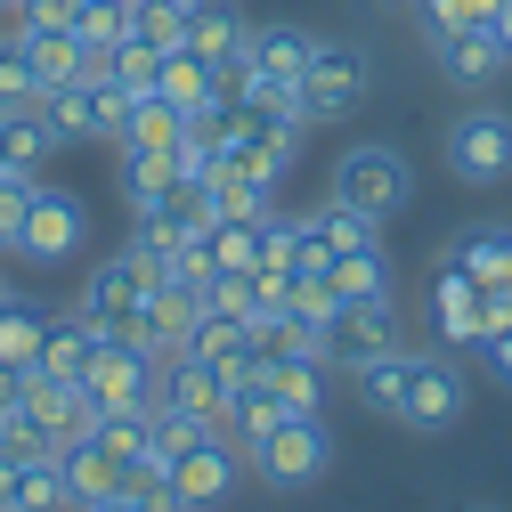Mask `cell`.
Listing matches in <instances>:
<instances>
[{
	"instance_id": "obj_1",
	"label": "cell",
	"mask_w": 512,
	"mask_h": 512,
	"mask_svg": "<svg viewBox=\"0 0 512 512\" xmlns=\"http://www.w3.org/2000/svg\"><path fill=\"white\" fill-rule=\"evenodd\" d=\"M366 49H350V41H317L309 49V66H301V82H293V114L309 122V131H326V122H350L358 106H366Z\"/></svg>"
},
{
	"instance_id": "obj_2",
	"label": "cell",
	"mask_w": 512,
	"mask_h": 512,
	"mask_svg": "<svg viewBox=\"0 0 512 512\" xmlns=\"http://www.w3.org/2000/svg\"><path fill=\"white\" fill-rule=\"evenodd\" d=\"M407 196H415V171H407L399 147H350L334 163V204H350L366 220H399Z\"/></svg>"
},
{
	"instance_id": "obj_3",
	"label": "cell",
	"mask_w": 512,
	"mask_h": 512,
	"mask_svg": "<svg viewBox=\"0 0 512 512\" xmlns=\"http://www.w3.org/2000/svg\"><path fill=\"white\" fill-rule=\"evenodd\" d=\"M82 236H90V204L74 196V187H33V212H25V228H17V261H33V269H66L74 252H82Z\"/></svg>"
},
{
	"instance_id": "obj_4",
	"label": "cell",
	"mask_w": 512,
	"mask_h": 512,
	"mask_svg": "<svg viewBox=\"0 0 512 512\" xmlns=\"http://www.w3.org/2000/svg\"><path fill=\"white\" fill-rule=\"evenodd\" d=\"M447 171L464 187H496L512 179V114L504 106H464L447 122Z\"/></svg>"
},
{
	"instance_id": "obj_5",
	"label": "cell",
	"mask_w": 512,
	"mask_h": 512,
	"mask_svg": "<svg viewBox=\"0 0 512 512\" xmlns=\"http://www.w3.org/2000/svg\"><path fill=\"white\" fill-rule=\"evenodd\" d=\"M252 464H261L269 488H309V480L334 472V431L317 423V415H285L261 447H252Z\"/></svg>"
},
{
	"instance_id": "obj_6",
	"label": "cell",
	"mask_w": 512,
	"mask_h": 512,
	"mask_svg": "<svg viewBox=\"0 0 512 512\" xmlns=\"http://www.w3.org/2000/svg\"><path fill=\"white\" fill-rule=\"evenodd\" d=\"M147 285H155V269L139 261L131 244H122V252H106V261H98V269L82 277V301H74V309L90 317V326H98L106 342H122V326H131V309L147 301Z\"/></svg>"
},
{
	"instance_id": "obj_7",
	"label": "cell",
	"mask_w": 512,
	"mask_h": 512,
	"mask_svg": "<svg viewBox=\"0 0 512 512\" xmlns=\"http://www.w3.org/2000/svg\"><path fill=\"white\" fill-rule=\"evenodd\" d=\"M155 374H163V358H147L131 342H98L82 391L98 399V415H155Z\"/></svg>"
},
{
	"instance_id": "obj_8",
	"label": "cell",
	"mask_w": 512,
	"mask_h": 512,
	"mask_svg": "<svg viewBox=\"0 0 512 512\" xmlns=\"http://www.w3.org/2000/svg\"><path fill=\"white\" fill-rule=\"evenodd\" d=\"M228 374H236V366H212V358H196V350H171L163 374H155V407H179V415H196V423L220 431V415H228Z\"/></svg>"
},
{
	"instance_id": "obj_9",
	"label": "cell",
	"mask_w": 512,
	"mask_h": 512,
	"mask_svg": "<svg viewBox=\"0 0 512 512\" xmlns=\"http://www.w3.org/2000/svg\"><path fill=\"white\" fill-rule=\"evenodd\" d=\"M228 488H236V447L220 439V431H196L171 456V496H179V512H212V504H228Z\"/></svg>"
},
{
	"instance_id": "obj_10",
	"label": "cell",
	"mask_w": 512,
	"mask_h": 512,
	"mask_svg": "<svg viewBox=\"0 0 512 512\" xmlns=\"http://www.w3.org/2000/svg\"><path fill=\"white\" fill-rule=\"evenodd\" d=\"M431 317H439V342L480 350V342H488V285H480L464 261H439V269H431Z\"/></svg>"
},
{
	"instance_id": "obj_11",
	"label": "cell",
	"mask_w": 512,
	"mask_h": 512,
	"mask_svg": "<svg viewBox=\"0 0 512 512\" xmlns=\"http://www.w3.org/2000/svg\"><path fill=\"white\" fill-rule=\"evenodd\" d=\"M374 350H399V309H391V293H358V301H342L334 326H326V358L358 366V358H374Z\"/></svg>"
},
{
	"instance_id": "obj_12",
	"label": "cell",
	"mask_w": 512,
	"mask_h": 512,
	"mask_svg": "<svg viewBox=\"0 0 512 512\" xmlns=\"http://www.w3.org/2000/svg\"><path fill=\"white\" fill-rule=\"evenodd\" d=\"M431 57H439V74L456 90H488L512 66V49L496 41V25H447V33H431Z\"/></svg>"
},
{
	"instance_id": "obj_13",
	"label": "cell",
	"mask_w": 512,
	"mask_h": 512,
	"mask_svg": "<svg viewBox=\"0 0 512 512\" xmlns=\"http://www.w3.org/2000/svg\"><path fill=\"white\" fill-rule=\"evenodd\" d=\"M464 415V374L447 358H407V391H399V423L415 431H447Z\"/></svg>"
},
{
	"instance_id": "obj_14",
	"label": "cell",
	"mask_w": 512,
	"mask_h": 512,
	"mask_svg": "<svg viewBox=\"0 0 512 512\" xmlns=\"http://www.w3.org/2000/svg\"><path fill=\"white\" fill-rule=\"evenodd\" d=\"M179 196V147H122V204L131 220H155Z\"/></svg>"
},
{
	"instance_id": "obj_15",
	"label": "cell",
	"mask_w": 512,
	"mask_h": 512,
	"mask_svg": "<svg viewBox=\"0 0 512 512\" xmlns=\"http://www.w3.org/2000/svg\"><path fill=\"white\" fill-rule=\"evenodd\" d=\"M252 366H261V382L277 391V407L285 415H317L326 407V358H301V350H252Z\"/></svg>"
},
{
	"instance_id": "obj_16",
	"label": "cell",
	"mask_w": 512,
	"mask_h": 512,
	"mask_svg": "<svg viewBox=\"0 0 512 512\" xmlns=\"http://www.w3.org/2000/svg\"><path fill=\"white\" fill-rule=\"evenodd\" d=\"M0 512H74L57 456H33V464H9V456H0Z\"/></svg>"
},
{
	"instance_id": "obj_17",
	"label": "cell",
	"mask_w": 512,
	"mask_h": 512,
	"mask_svg": "<svg viewBox=\"0 0 512 512\" xmlns=\"http://www.w3.org/2000/svg\"><path fill=\"white\" fill-rule=\"evenodd\" d=\"M57 472H66V504H74V512H90V504L122 496V464L106 456L98 439H74V447H57Z\"/></svg>"
},
{
	"instance_id": "obj_18",
	"label": "cell",
	"mask_w": 512,
	"mask_h": 512,
	"mask_svg": "<svg viewBox=\"0 0 512 512\" xmlns=\"http://www.w3.org/2000/svg\"><path fill=\"white\" fill-rule=\"evenodd\" d=\"M57 147H66V139L49 131L41 98H33V106H0V171H41Z\"/></svg>"
},
{
	"instance_id": "obj_19",
	"label": "cell",
	"mask_w": 512,
	"mask_h": 512,
	"mask_svg": "<svg viewBox=\"0 0 512 512\" xmlns=\"http://www.w3.org/2000/svg\"><path fill=\"white\" fill-rule=\"evenodd\" d=\"M17 41H25V57H33V82H41V90H66V82L90 74V49H82L66 25H25Z\"/></svg>"
},
{
	"instance_id": "obj_20",
	"label": "cell",
	"mask_w": 512,
	"mask_h": 512,
	"mask_svg": "<svg viewBox=\"0 0 512 512\" xmlns=\"http://www.w3.org/2000/svg\"><path fill=\"white\" fill-rule=\"evenodd\" d=\"M98 342H106V334L74 309V317H57V326L41 334V358H33V366H41V374H57V382H82V374H90V358H98Z\"/></svg>"
},
{
	"instance_id": "obj_21",
	"label": "cell",
	"mask_w": 512,
	"mask_h": 512,
	"mask_svg": "<svg viewBox=\"0 0 512 512\" xmlns=\"http://www.w3.org/2000/svg\"><path fill=\"white\" fill-rule=\"evenodd\" d=\"M244 49H252V66H261L269 82H285V90H293V82H301V66H309V49H317V33H309V25H252V41H244Z\"/></svg>"
},
{
	"instance_id": "obj_22",
	"label": "cell",
	"mask_w": 512,
	"mask_h": 512,
	"mask_svg": "<svg viewBox=\"0 0 512 512\" xmlns=\"http://www.w3.org/2000/svg\"><path fill=\"white\" fill-rule=\"evenodd\" d=\"M204 196H212V220H269L277 212V187L269 179H244L236 163H212Z\"/></svg>"
},
{
	"instance_id": "obj_23",
	"label": "cell",
	"mask_w": 512,
	"mask_h": 512,
	"mask_svg": "<svg viewBox=\"0 0 512 512\" xmlns=\"http://www.w3.org/2000/svg\"><path fill=\"white\" fill-rule=\"evenodd\" d=\"M244 41H252V25H244L236 9H220V0H196V25H187V49H196L212 74L228 66V57H244Z\"/></svg>"
},
{
	"instance_id": "obj_24",
	"label": "cell",
	"mask_w": 512,
	"mask_h": 512,
	"mask_svg": "<svg viewBox=\"0 0 512 512\" xmlns=\"http://www.w3.org/2000/svg\"><path fill=\"white\" fill-rule=\"evenodd\" d=\"M187 350L212 358V366H244V358H252V326H244L236 309H204L196 334H187Z\"/></svg>"
},
{
	"instance_id": "obj_25",
	"label": "cell",
	"mask_w": 512,
	"mask_h": 512,
	"mask_svg": "<svg viewBox=\"0 0 512 512\" xmlns=\"http://www.w3.org/2000/svg\"><path fill=\"white\" fill-rule=\"evenodd\" d=\"M179 131H187V114L163 90H139L131 98V122H122V147H179Z\"/></svg>"
},
{
	"instance_id": "obj_26",
	"label": "cell",
	"mask_w": 512,
	"mask_h": 512,
	"mask_svg": "<svg viewBox=\"0 0 512 512\" xmlns=\"http://www.w3.org/2000/svg\"><path fill=\"white\" fill-rule=\"evenodd\" d=\"M407 358H415V350H374V358H358V366H350L358 399H366V407H382V415H399V391H407Z\"/></svg>"
},
{
	"instance_id": "obj_27",
	"label": "cell",
	"mask_w": 512,
	"mask_h": 512,
	"mask_svg": "<svg viewBox=\"0 0 512 512\" xmlns=\"http://www.w3.org/2000/svg\"><path fill=\"white\" fill-rule=\"evenodd\" d=\"M155 90H163V98H171V106L187 114V106H204V98L220 90V74L204 66L196 49H163V74H155Z\"/></svg>"
},
{
	"instance_id": "obj_28",
	"label": "cell",
	"mask_w": 512,
	"mask_h": 512,
	"mask_svg": "<svg viewBox=\"0 0 512 512\" xmlns=\"http://www.w3.org/2000/svg\"><path fill=\"white\" fill-rule=\"evenodd\" d=\"M187 25H196V0H131V33L155 49H187Z\"/></svg>"
},
{
	"instance_id": "obj_29",
	"label": "cell",
	"mask_w": 512,
	"mask_h": 512,
	"mask_svg": "<svg viewBox=\"0 0 512 512\" xmlns=\"http://www.w3.org/2000/svg\"><path fill=\"white\" fill-rule=\"evenodd\" d=\"M74 41L90 57L122 49V41H131V0H82V9H74Z\"/></svg>"
},
{
	"instance_id": "obj_30",
	"label": "cell",
	"mask_w": 512,
	"mask_h": 512,
	"mask_svg": "<svg viewBox=\"0 0 512 512\" xmlns=\"http://www.w3.org/2000/svg\"><path fill=\"white\" fill-rule=\"evenodd\" d=\"M41 334H49V317H41L33 301H9V293H0V358H9V366H33V358H41Z\"/></svg>"
},
{
	"instance_id": "obj_31",
	"label": "cell",
	"mask_w": 512,
	"mask_h": 512,
	"mask_svg": "<svg viewBox=\"0 0 512 512\" xmlns=\"http://www.w3.org/2000/svg\"><path fill=\"white\" fill-rule=\"evenodd\" d=\"M309 220L326 228L334 261H342V252H374V244H382V220H366V212H350V204H326V212H309Z\"/></svg>"
},
{
	"instance_id": "obj_32",
	"label": "cell",
	"mask_w": 512,
	"mask_h": 512,
	"mask_svg": "<svg viewBox=\"0 0 512 512\" xmlns=\"http://www.w3.org/2000/svg\"><path fill=\"white\" fill-rule=\"evenodd\" d=\"M285 309L301 317V326H334L342 285H334V277H285Z\"/></svg>"
},
{
	"instance_id": "obj_33",
	"label": "cell",
	"mask_w": 512,
	"mask_h": 512,
	"mask_svg": "<svg viewBox=\"0 0 512 512\" xmlns=\"http://www.w3.org/2000/svg\"><path fill=\"white\" fill-rule=\"evenodd\" d=\"M326 277L342 285V301H358V293H391V261H382V244H374V252H342Z\"/></svg>"
},
{
	"instance_id": "obj_34",
	"label": "cell",
	"mask_w": 512,
	"mask_h": 512,
	"mask_svg": "<svg viewBox=\"0 0 512 512\" xmlns=\"http://www.w3.org/2000/svg\"><path fill=\"white\" fill-rule=\"evenodd\" d=\"M33 187H41V171H0V252H17V228L33 212Z\"/></svg>"
},
{
	"instance_id": "obj_35",
	"label": "cell",
	"mask_w": 512,
	"mask_h": 512,
	"mask_svg": "<svg viewBox=\"0 0 512 512\" xmlns=\"http://www.w3.org/2000/svg\"><path fill=\"white\" fill-rule=\"evenodd\" d=\"M33 98H41V82H33L25 41H17V33H0V106H33Z\"/></svg>"
},
{
	"instance_id": "obj_36",
	"label": "cell",
	"mask_w": 512,
	"mask_h": 512,
	"mask_svg": "<svg viewBox=\"0 0 512 512\" xmlns=\"http://www.w3.org/2000/svg\"><path fill=\"white\" fill-rule=\"evenodd\" d=\"M293 236H301V220H285V212H269L261 220V277H293Z\"/></svg>"
},
{
	"instance_id": "obj_37",
	"label": "cell",
	"mask_w": 512,
	"mask_h": 512,
	"mask_svg": "<svg viewBox=\"0 0 512 512\" xmlns=\"http://www.w3.org/2000/svg\"><path fill=\"white\" fill-rule=\"evenodd\" d=\"M114 464H131V456H147V415H98V431H90Z\"/></svg>"
},
{
	"instance_id": "obj_38",
	"label": "cell",
	"mask_w": 512,
	"mask_h": 512,
	"mask_svg": "<svg viewBox=\"0 0 512 512\" xmlns=\"http://www.w3.org/2000/svg\"><path fill=\"white\" fill-rule=\"evenodd\" d=\"M74 9H82V0H25V25H66L74 33ZM17 25V33H25Z\"/></svg>"
},
{
	"instance_id": "obj_39",
	"label": "cell",
	"mask_w": 512,
	"mask_h": 512,
	"mask_svg": "<svg viewBox=\"0 0 512 512\" xmlns=\"http://www.w3.org/2000/svg\"><path fill=\"white\" fill-rule=\"evenodd\" d=\"M25 374H33V366H9V358H0V415L25 407Z\"/></svg>"
},
{
	"instance_id": "obj_40",
	"label": "cell",
	"mask_w": 512,
	"mask_h": 512,
	"mask_svg": "<svg viewBox=\"0 0 512 512\" xmlns=\"http://www.w3.org/2000/svg\"><path fill=\"white\" fill-rule=\"evenodd\" d=\"M480 358H488V374H496V382H512V326H504V334H488V342H480Z\"/></svg>"
},
{
	"instance_id": "obj_41",
	"label": "cell",
	"mask_w": 512,
	"mask_h": 512,
	"mask_svg": "<svg viewBox=\"0 0 512 512\" xmlns=\"http://www.w3.org/2000/svg\"><path fill=\"white\" fill-rule=\"evenodd\" d=\"M415 9H423V25H431V33H447V25H464V0H415Z\"/></svg>"
},
{
	"instance_id": "obj_42",
	"label": "cell",
	"mask_w": 512,
	"mask_h": 512,
	"mask_svg": "<svg viewBox=\"0 0 512 512\" xmlns=\"http://www.w3.org/2000/svg\"><path fill=\"white\" fill-rule=\"evenodd\" d=\"M488 285H496V293H512V228H504V244H496V269H488Z\"/></svg>"
},
{
	"instance_id": "obj_43",
	"label": "cell",
	"mask_w": 512,
	"mask_h": 512,
	"mask_svg": "<svg viewBox=\"0 0 512 512\" xmlns=\"http://www.w3.org/2000/svg\"><path fill=\"white\" fill-rule=\"evenodd\" d=\"M90 512H179V504H139V496H106V504H90Z\"/></svg>"
},
{
	"instance_id": "obj_44",
	"label": "cell",
	"mask_w": 512,
	"mask_h": 512,
	"mask_svg": "<svg viewBox=\"0 0 512 512\" xmlns=\"http://www.w3.org/2000/svg\"><path fill=\"white\" fill-rule=\"evenodd\" d=\"M464 25H496V0H464Z\"/></svg>"
},
{
	"instance_id": "obj_45",
	"label": "cell",
	"mask_w": 512,
	"mask_h": 512,
	"mask_svg": "<svg viewBox=\"0 0 512 512\" xmlns=\"http://www.w3.org/2000/svg\"><path fill=\"white\" fill-rule=\"evenodd\" d=\"M25 25V0H0V33H17Z\"/></svg>"
},
{
	"instance_id": "obj_46",
	"label": "cell",
	"mask_w": 512,
	"mask_h": 512,
	"mask_svg": "<svg viewBox=\"0 0 512 512\" xmlns=\"http://www.w3.org/2000/svg\"><path fill=\"white\" fill-rule=\"evenodd\" d=\"M496 41L512 49V0H496Z\"/></svg>"
},
{
	"instance_id": "obj_47",
	"label": "cell",
	"mask_w": 512,
	"mask_h": 512,
	"mask_svg": "<svg viewBox=\"0 0 512 512\" xmlns=\"http://www.w3.org/2000/svg\"><path fill=\"white\" fill-rule=\"evenodd\" d=\"M472 512H496V504H472Z\"/></svg>"
}]
</instances>
